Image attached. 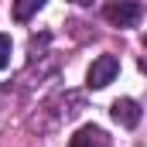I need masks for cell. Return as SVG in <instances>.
<instances>
[{
  "label": "cell",
  "mask_w": 147,
  "mask_h": 147,
  "mask_svg": "<svg viewBox=\"0 0 147 147\" xmlns=\"http://www.w3.org/2000/svg\"><path fill=\"white\" fill-rule=\"evenodd\" d=\"M116 72H120V58L116 55H99L92 65H89V89H106L113 79H116Z\"/></svg>",
  "instance_id": "obj_1"
},
{
  "label": "cell",
  "mask_w": 147,
  "mask_h": 147,
  "mask_svg": "<svg viewBox=\"0 0 147 147\" xmlns=\"http://www.w3.org/2000/svg\"><path fill=\"white\" fill-rule=\"evenodd\" d=\"M103 14H106V21L113 28H134L140 21V3L137 0H113Z\"/></svg>",
  "instance_id": "obj_2"
},
{
  "label": "cell",
  "mask_w": 147,
  "mask_h": 147,
  "mask_svg": "<svg viewBox=\"0 0 147 147\" xmlns=\"http://www.w3.org/2000/svg\"><path fill=\"white\" fill-rule=\"evenodd\" d=\"M110 116L120 123V127L134 130V127L140 123V103H137V99H116V103L110 106Z\"/></svg>",
  "instance_id": "obj_3"
},
{
  "label": "cell",
  "mask_w": 147,
  "mask_h": 147,
  "mask_svg": "<svg viewBox=\"0 0 147 147\" xmlns=\"http://www.w3.org/2000/svg\"><path fill=\"white\" fill-rule=\"evenodd\" d=\"M69 147H110V140H106V134H103L99 127L89 123V127H82L72 140H69Z\"/></svg>",
  "instance_id": "obj_4"
},
{
  "label": "cell",
  "mask_w": 147,
  "mask_h": 147,
  "mask_svg": "<svg viewBox=\"0 0 147 147\" xmlns=\"http://www.w3.org/2000/svg\"><path fill=\"white\" fill-rule=\"evenodd\" d=\"M41 7H45V0H14V17L17 21H31Z\"/></svg>",
  "instance_id": "obj_5"
},
{
  "label": "cell",
  "mask_w": 147,
  "mask_h": 147,
  "mask_svg": "<svg viewBox=\"0 0 147 147\" xmlns=\"http://www.w3.org/2000/svg\"><path fill=\"white\" fill-rule=\"evenodd\" d=\"M10 34H0V69H7L10 65Z\"/></svg>",
  "instance_id": "obj_6"
},
{
  "label": "cell",
  "mask_w": 147,
  "mask_h": 147,
  "mask_svg": "<svg viewBox=\"0 0 147 147\" xmlns=\"http://www.w3.org/2000/svg\"><path fill=\"white\" fill-rule=\"evenodd\" d=\"M75 3H82V7H86V3H92V0H75Z\"/></svg>",
  "instance_id": "obj_7"
},
{
  "label": "cell",
  "mask_w": 147,
  "mask_h": 147,
  "mask_svg": "<svg viewBox=\"0 0 147 147\" xmlns=\"http://www.w3.org/2000/svg\"><path fill=\"white\" fill-rule=\"evenodd\" d=\"M140 69H144V72H147V58H144V62H140Z\"/></svg>",
  "instance_id": "obj_8"
}]
</instances>
